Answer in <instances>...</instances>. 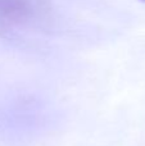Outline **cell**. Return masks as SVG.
Segmentation results:
<instances>
[]
</instances>
